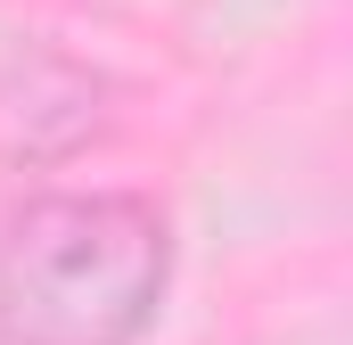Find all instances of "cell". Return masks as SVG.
Returning a JSON list of instances; mask_svg holds the SVG:
<instances>
[{"mask_svg":"<svg viewBox=\"0 0 353 345\" xmlns=\"http://www.w3.org/2000/svg\"><path fill=\"white\" fill-rule=\"evenodd\" d=\"M173 263V214L148 189H25L0 214V345H140Z\"/></svg>","mask_w":353,"mask_h":345,"instance_id":"cell-1","label":"cell"},{"mask_svg":"<svg viewBox=\"0 0 353 345\" xmlns=\"http://www.w3.org/2000/svg\"><path fill=\"white\" fill-rule=\"evenodd\" d=\"M115 132V83L58 41L0 50V172H58Z\"/></svg>","mask_w":353,"mask_h":345,"instance_id":"cell-2","label":"cell"}]
</instances>
